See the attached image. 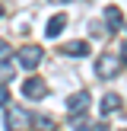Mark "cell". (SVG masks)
<instances>
[{
    "mask_svg": "<svg viewBox=\"0 0 127 131\" xmlns=\"http://www.w3.org/2000/svg\"><path fill=\"white\" fill-rule=\"evenodd\" d=\"M54 3H60V0H54ZM64 3H67V0H64Z\"/></svg>",
    "mask_w": 127,
    "mask_h": 131,
    "instance_id": "4fadbf2b",
    "label": "cell"
},
{
    "mask_svg": "<svg viewBox=\"0 0 127 131\" xmlns=\"http://www.w3.org/2000/svg\"><path fill=\"white\" fill-rule=\"evenodd\" d=\"M41 58H44V51L38 48V45H25V48H19V67L35 70L38 64H41Z\"/></svg>",
    "mask_w": 127,
    "mask_h": 131,
    "instance_id": "7a4b0ae2",
    "label": "cell"
},
{
    "mask_svg": "<svg viewBox=\"0 0 127 131\" xmlns=\"http://www.w3.org/2000/svg\"><path fill=\"white\" fill-rule=\"evenodd\" d=\"M64 29H67V16H64V13H57V16H51V19H48V29H44V35H48V38H57Z\"/></svg>",
    "mask_w": 127,
    "mask_h": 131,
    "instance_id": "52a82bcc",
    "label": "cell"
},
{
    "mask_svg": "<svg viewBox=\"0 0 127 131\" xmlns=\"http://www.w3.org/2000/svg\"><path fill=\"white\" fill-rule=\"evenodd\" d=\"M0 16H3V6H0Z\"/></svg>",
    "mask_w": 127,
    "mask_h": 131,
    "instance_id": "5bb4252c",
    "label": "cell"
},
{
    "mask_svg": "<svg viewBox=\"0 0 127 131\" xmlns=\"http://www.w3.org/2000/svg\"><path fill=\"white\" fill-rule=\"evenodd\" d=\"M6 128H10V131H29L32 128V118L25 115V109L13 106V109H6Z\"/></svg>",
    "mask_w": 127,
    "mask_h": 131,
    "instance_id": "6da1fadb",
    "label": "cell"
},
{
    "mask_svg": "<svg viewBox=\"0 0 127 131\" xmlns=\"http://www.w3.org/2000/svg\"><path fill=\"white\" fill-rule=\"evenodd\" d=\"M118 70H121V61H118L114 54H102L99 61H95V74H99L102 80H111Z\"/></svg>",
    "mask_w": 127,
    "mask_h": 131,
    "instance_id": "3957f363",
    "label": "cell"
},
{
    "mask_svg": "<svg viewBox=\"0 0 127 131\" xmlns=\"http://www.w3.org/2000/svg\"><path fill=\"white\" fill-rule=\"evenodd\" d=\"M6 99H10V90H6V86H3V83H0V106H3V102H6Z\"/></svg>",
    "mask_w": 127,
    "mask_h": 131,
    "instance_id": "30bf717a",
    "label": "cell"
},
{
    "mask_svg": "<svg viewBox=\"0 0 127 131\" xmlns=\"http://www.w3.org/2000/svg\"><path fill=\"white\" fill-rule=\"evenodd\" d=\"M121 61L127 64V42H124V48H121Z\"/></svg>",
    "mask_w": 127,
    "mask_h": 131,
    "instance_id": "7c38bea8",
    "label": "cell"
},
{
    "mask_svg": "<svg viewBox=\"0 0 127 131\" xmlns=\"http://www.w3.org/2000/svg\"><path fill=\"white\" fill-rule=\"evenodd\" d=\"M89 102H92L89 90H80V93H73V96L67 99V112H70V118H73V115H86Z\"/></svg>",
    "mask_w": 127,
    "mask_h": 131,
    "instance_id": "277c9868",
    "label": "cell"
},
{
    "mask_svg": "<svg viewBox=\"0 0 127 131\" xmlns=\"http://www.w3.org/2000/svg\"><path fill=\"white\" fill-rule=\"evenodd\" d=\"M60 54H67V58H86L89 54V42H64Z\"/></svg>",
    "mask_w": 127,
    "mask_h": 131,
    "instance_id": "8992f818",
    "label": "cell"
},
{
    "mask_svg": "<svg viewBox=\"0 0 127 131\" xmlns=\"http://www.w3.org/2000/svg\"><path fill=\"white\" fill-rule=\"evenodd\" d=\"M22 93H25V99H44V96H48V86H44L38 77H29V80L22 83Z\"/></svg>",
    "mask_w": 127,
    "mask_h": 131,
    "instance_id": "5b68a950",
    "label": "cell"
},
{
    "mask_svg": "<svg viewBox=\"0 0 127 131\" xmlns=\"http://www.w3.org/2000/svg\"><path fill=\"white\" fill-rule=\"evenodd\" d=\"M6 54H10V45H6L3 38H0V58H6Z\"/></svg>",
    "mask_w": 127,
    "mask_h": 131,
    "instance_id": "8fae6325",
    "label": "cell"
},
{
    "mask_svg": "<svg viewBox=\"0 0 127 131\" xmlns=\"http://www.w3.org/2000/svg\"><path fill=\"white\" fill-rule=\"evenodd\" d=\"M105 23L111 26V29H121L124 16H121V10H118V6H108V10H105Z\"/></svg>",
    "mask_w": 127,
    "mask_h": 131,
    "instance_id": "9c48e42d",
    "label": "cell"
},
{
    "mask_svg": "<svg viewBox=\"0 0 127 131\" xmlns=\"http://www.w3.org/2000/svg\"><path fill=\"white\" fill-rule=\"evenodd\" d=\"M121 109V96L118 93H108L105 99H102V115H111V112H118Z\"/></svg>",
    "mask_w": 127,
    "mask_h": 131,
    "instance_id": "ba28073f",
    "label": "cell"
}]
</instances>
